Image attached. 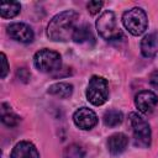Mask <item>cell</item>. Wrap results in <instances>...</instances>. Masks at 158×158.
<instances>
[{"label": "cell", "instance_id": "cell-1", "mask_svg": "<svg viewBox=\"0 0 158 158\" xmlns=\"http://www.w3.org/2000/svg\"><path fill=\"white\" fill-rule=\"evenodd\" d=\"M79 15L73 10L57 14L47 26V36L56 42H65L72 40L77 27Z\"/></svg>", "mask_w": 158, "mask_h": 158}, {"label": "cell", "instance_id": "cell-2", "mask_svg": "<svg viewBox=\"0 0 158 158\" xmlns=\"http://www.w3.org/2000/svg\"><path fill=\"white\" fill-rule=\"evenodd\" d=\"M96 30L99 35L106 41H116L122 38V31L117 25L116 16L112 11L102 12L96 20Z\"/></svg>", "mask_w": 158, "mask_h": 158}, {"label": "cell", "instance_id": "cell-3", "mask_svg": "<svg viewBox=\"0 0 158 158\" xmlns=\"http://www.w3.org/2000/svg\"><path fill=\"white\" fill-rule=\"evenodd\" d=\"M122 23L125 28L133 36L142 35L148 26V19L143 9L141 7H132L123 12L122 15Z\"/></svg>", "mask_w": 158, "mask_h": 158}, {"label": "cell", "instance_id": "cell-4", "mask_svg": "<svg viewBox=\"0 0 158 158\" xmlns=\"http://www.w3.org/2000/svg\"><path fill=\"white\" fill-rule=\"evenodd\" d=\"M86 99L90 104L100 106L109 99V84L107 80L99 75H93L86 88Z\"/></svg>", "mask_w": 158, "mask_h": 158}, {"label": "cell", "instance_id": "cell-5", "mask_svg": "<svg viewBox=\"0 0 158 158\" xmlns=\"http://www.w3.org/2000/svg\"><path fill=\"white\" fill-rule=\"evenodd\" d=\"M35 67L43 73H53L57 72L62 65L60 54L52 49H41L33 57Z\"/></svg>", "mask_w": 158, "mask_h": 158}, {"label": "cell", "instance_id": "cell-6", "mask_svg": "<svg viewBox=\"0 0 158 158\" xmlns=\"http://www.w3.org/2000/svg\"><path fill=\"white\" fill-rule=\"evenodd\" d=\"M128 118L133 131L135 144L142 148L148 147L151 144V127L148 122L136 112H131L128 115Z\"/></svg>", "mask_w": 158, "mask_h": 158}, {"label": "cell", "instance_id": "cell-7", "mask_svg": "<svg viewBox=\"0 0 158 158\" xmlns=\"http://www.w3.org/2000/svg\"><path fill=\"white\" fill-rule=\"evenodd\" d=\"M158 104V96L151 90H142L135 96V105L142 114H151Z\"/></svg>", "mask_w": 158, "mask_h": 158}, {"label": "cell", "instance_id": "cell-8", "mask_svg": "<svg viewBox=\"0 0 158 158\" xmlns=\"http://www.w3.org/2000/svg\"><path fill=\"white\" fill-rule=\"evenodd\" d=\"M7 35L21 43H30L33 41L35 33L32 28L23 22H15L7 26Z\"/></svg>", "mask_w": 158, "mask_h": 158}, {"label": "cell", "instance_id": "cell-9", "mask_svg": "<svg viewBox=\"0 0 158 158\" xmlns=\"http://www.w3.org/2000/svg\"><path fill=\"white\" fill-rule=\"evenodd\" d=\"M73 121L81 130H91L98 123V116L91 109L80 107L73 114Z\"/></svg>", "mask_w": 158, "mask_h": 158}, {"label": "cell", "instance_id": "cell-10", "mask_svg": "<svg viewBox=\"0 0 158 158\" xmlns=\"http://www.w3.org/2000/svg\"><path fill=\"white\" fill-rule=\"evenodd\" d=\"M11 158H40V153L30 141H21L11 151Z\"/></svg>", "mask_w": 158, "mask_h": 158}, {"label": "cell", "instance_id": "cell-11", "mask_svg": "<svg viewBox=\"0 0 158 158\" xmlns=\"http://www.w3.org/2000/svg\"><path fill=\"white\" fill-rule=\"evenodd\" d=\"M127 144H128V138H127V136L125 133H121V132L111 135L109 137V139H107L109 152L111 154H114V156L121 154L127 148Z\"/></svg>", "mask_w": 158, "mask_h": 158}, {"label": "cell", "instance_id": "cell-12", "mask_svg": "<svg viewBox=\"0 0 158 158\" xmlns=\"http://www.w3.org/2000/svg\"><path fill=\"white\" fill-rule=\"evenodd\" d=\"M141 52L146 58H154L158 53V36L156 33L146 35L141 41Z\"/></svg>", "mask_w": 158, "mask_h": 158}, {"label": "cell", "instance_id": "cell-13", "mask_svg": "<svg viewBox=\"0 0 158 158\" xmlns=\"http://www.w3.org/2000/svg\"><path fill=\"white\" fill-rule=\"evenodd\" d=\"M48 94L62 98V99H67L73 94V85L69 83H64V81L56 83L48 88Z\"/></svg>", "mask_w": 158, "mask_h": 158}, {"label": "cell", "instance_id": "cell-14", "mask_svg": "<svg viewBox=\"0 0 158 158\" xmlns=\"http://www.w3.org/2000/svg\"><path fill=\"white\" fill-rule=\"evenodd\" d=\"M1 121L9 126V127H15L19 125L20 122V116H17L12 110L11 107L7 105V104H2L1 105Z\"/></svg>", "mask_w": 158, "mask_h": 158}, {"label": "cell", "instance_id": "cell-15", "mask_svg": "<svg viewBox=\"0 0 158 158\" xmlns=\"http://www.w3.org/2000/svg\"><path fill=\"white\" fill-rule=\"evenodd\" d=\"M21 10V5L20 2L16 1H6V2H1L0 5V16L4 19H11L15 17Z\"/></svg>", "mask_w": 158, "mask_h": 158}, {"label": "cell", "instance_id": "cell-16", "mask_svg": "<svg viewBox=\"0 0 158 158\" xmlns=\"http://www.w3.org/2000/svg\"><path fill=\"white\" fill-rule=\"evenodd\" d=\"M102 120H104V123H105L106 126H109V127H115V126H117V125H120V123L122 122L123 115H122V112H121L120 110L112 109V110H109V111H106V112L104 114Z\"/></svg>", "mask_w": 158, "mask_h": 158}, {"label": "cell", "instance_id": "cell-17", "mask_svg": "<svg viewBox=\"0 0 158 158\" xmlns=\"http://www.w3.org/2000/svg\"><path fill=\"white\" fill-rule=\"evenodd\" d=\"M90 36H91L90 27H89L86 23H83V25H79V26L75 27L72 40H73L74 42H77V43H81V42L89 40Z\"/></svg>", "mask_w": 158, "mask_h": 158}, {"label": "cell", "instance_id": "cell-18", "mask_svg": "<svg viewBox=\"0 0 158 158\" xmlns=\"http://www.w3.org/2000/svg\"><path fill=\"white\" fill-rule=\"evenodd\" d=\"M63 156H64V158H84L85 151L81 146H79L77 143H72L68 147H65Z\"/></svg>", "mask_w": 158, "mask_h": 158}, {"label": "cell", "instance_id": "cell-19", "mask_svg": "<svg viewBox=\"0 0 158 158\" xmlns=\"http://www.w3.org/2000/svg\"><path fill=\"white\" fill-rule=\"evenodd\" d=\"M102 6H104V2H102V1H98V0L89 1V2L86 4V9L89 10V12H90L91 15L98 14V12L101 10Z\"/></svg>", "mask_w": 158, "mask_h": 158}, {"label": "cell", "instance_id": "cell-20", "mask_svg": "<svg viewBox=\"0 0 158 158\" xmlns=\"http://www.w3.org/2000/svg\"><path fill=\"white\" fill-rule=\"evenodd\" d=\"M1 79H4L7 73H9V64H7V58L5 53H1Z\"/></svg>", "mask_w": 158, "mask_h": 158}, {"label": "cell", "instance_id": "cell-21", "mask_svg": "<svg viewBox=\"0 0 158 158\" xmlns=\"http://www.w3.org/2000/svg\"><path fill=\"white\" fill-rule=\"evenodd\" d=\"M149 83L153 88H158V70H154L149 77Z\"/></svg>", "mask_w": 158, "mask_h": 158}]
</instances>
